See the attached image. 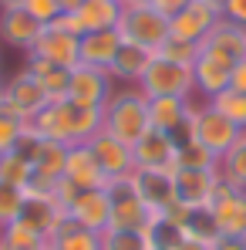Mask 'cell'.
<instances>
[{
	"label": "cell",
	"instance_id": "obj_1",
	"mask_svg": "<svg viewBox=\"0 0 246 250\" xmlns=\"http://www.w3.org/2000/svg\"><path fill=\"white\" fill-rule=\"evenodd\" d=\"M31 128L41 139L61 142V146H84L91 135L101 132V108H88L71 98H54L34 115Z\"/></svg>",
	"mask_w": 246,
	"mask_h": 250
},
{
	"label": "cell",
	"instance_id": "obj_2",
	"mask_svg": "<svg viewBox=\"0 0 246 250\" xmlns=\"http://www.w3.org/2000/svg\"><path fill=\"white\" fill-rule=\"evenodd\" d=\"M149 128H152V122H149V98L135 84L118 88L108 98V105L101 108V132L115 135L125 146H135Z\"/></svg>",
	"mask_w": 246,
	"mask_h": 250
},
{
	"label": "cell",
	"instance_id": "obj_3",
	"mask_svg": "<svg viewBox=\"0 0 246 250\" xmlns=\"http://www.w3.org/2000/svg\"><path fill=\"white\" fill-rule=\"evenodd\" d=\"M145 98H192L196 95V78L189 64H175L165 61L159 54H152L142 82L135 84Z\"/></svg>",
	"mask_w": 246,
	"mask_h": 250
},
{
	"label": "cell",
	"instance_id": "obj_4",
	"mask_svg": "<svg viewBox=\"0 0 246 250\" xmlns=\"http://www.w3.org/2000/svg\"><path fill=\"white\" fill-rule=\"evenodd\" d=\"M118 34H122V41L138 44V47H145V51L155 54L169 41V17H165L162 10H155L152 3H145V7H125L122 21H118Z\"/></svg>",
	"mask_w": 246,
	"mask_h": 250
},
{
	"label": "cell",
	"instance_id": "obj_5",
	"mask_svg": "<svg viewBox=\"0 0 246 250\" xmlns=\"http://www.w3.org/2000/svg\"><path fill=\"white\" fill-rule=\"evenodd\" d=\"M189 132H192V139H196L203 149H209L216 159H223V156L236 146V139L243 135L236 125L229 122V119H223V115H219L209 102H206V105H196Z\"/></svg>",
	"mask_w": 246,
	"mask_h": 250
},
{
	"label": "cell",
	"instance_id": "obj_6",
	"mask_svg": "<svg viewBox=\"0 0 246 250\" xmlns=\"http://www.w3.org/2000/svg\"><path fill=\"white\" fill-rule=\"evenodd\" d=\"M122 10H125L122 0H84L75 14H61L54 24H61L64 31L84 38L91 31H112V27H118Z\"/></svg>",
	"mask_w": 246,
	"mask_h": 250
},
{
	"label": "cell",
	"instance_id": "obj_7",
	"mask_svg": "<svg viewBox=\"0 0 246 250\" xmlns=\"http://www.w3.org/2000/svg\"><path fill=\"white\" fill-rule=\"evenodd\" d=\"M108 196H112L108 230H149L155 223V216H159V213H152V209L135 196V189L128 186V179L108 183Z\"/></svg>",
	"mask_w": 246,
	"mask_h": 250
},
{
	"label": "cell",
	"instance_id": "obj_8",
	"mask_svg": "<svg viewBox=\"0 0 246 250\" xmlns=\"http://www.w3.org/2000/svg\"><path fill=\"white\" fill-rule=\"evenodd\" d=\"M51 98L41 91V84L34 82L27 71H17L10 82H3V91H0V108L3 112H10V115H17L20 122H34V115L41 112L44 105H47Z\"/></svg>",
	"mask_w": 246,
	"mask_h": 250
},
{
	"label": "cell",
	"instance_id": "obj_9",
	"mask_svg": "<svg viewBox=\"0 0 246 250\" xmlns=\"http://www.w3.org/2000/svg\"><path fill=\"white\" fill-rule=\"evenodd\" d=\"M128 186L135 189V196L152 209L162 213L175 203V172L172 169H142L135 166L128 176Z\"/></svg>",
	"mask_w": 246,
	"mask_h": 250
},
{
	"label": "cell",
	"instance_id": "obj_10",
	"mask_svg": "<svg viewBox=\"0 0 246 250\" xmlns=\"http://www.w3.org/2000/svg\"><path fill=\"white\" fill-rule=\"evenodd\" d=\"M27 54H31V58H44V61H51V64H61V68H71V71H75V68L81 64V38L71 34V31H64L61 24H47Z\"/></svg>",
	"mask_w": 246,
	"mask_h": 250
},
{
	"label": "cell",
	"instance_id": "obj_11",
	"mask_svg": "<svg viewBox=\"0 0 246 250\" xmlns=\"http://www.w3.org/2000/svg\"><path fill=\"white\" fill-rule=\"evenodd\" d=\"M192 98H149V122L165 135H172L175 142L192 139L189 125H192Z\"/></svg>",
	"mask_w": 246,
	"mask_h": 250
},
{
	"label": "cell",
	"instance_id": "obj_12",
	"mask_svg": "<svg viewBox=\"0 0 246 250\" xmlns=\"http://www.w3.org/2000/svg\"><path fill=\"white\" fill-rule=\"evenodd\" d=\"M112 95H115V78L108 71L78 64L71 71V82H68V95L64 98H71L78 105H88V108H105Z\"/></svg>",
	"mask_w": 246,
	"mask_h": 250
},
{
	"label": "cell",
	"instance_id": "obj_13",
	"mask_svg": "<svg viewBox=\"0 0 246 250\" xmlns=\"http://www.w3.org/2000/svg\"><path fill=\"white\" fill-rule=\"evenodd\" d=\"M88 149H91L95 163L101 166V172H105V179H108V183H118V179H128V176H132V169H135L132 146L118 142L115 135L98 132V135H91V139H88Z\"/></svg>",
	"mask_w": 246,
	"mask_h": 250
},
{
	"label": "cell",
	"instance_id": "obj_14",
	"mask_svg": "<svg viewBox=\"0 0 246 250\" xmlns=\"http://www.w3.org/2000/svg\"><path fill=\"white\" fill-rule=\"evenodd\" d=\"M68 220L78 223L84 230H95V233H105L108 230V220H112V196H108V186L101 189H81L71 203H68Z\"/></svg>",
	"mask_w": 246,
	"mask_h": 250
},
{
	"label": "cell",
	"instance_id": "obj_15",
	"mask_svg": "<svg viewBox=\"0 0 246 250\" xmlns=\"http://www.w3.org/2000/svg\"><path fill=\"white\" fill-rule=\"evenodd\" d=\"M209 209L216 213L219 237L246 240V193L233 189L229 183H219V189H216V196H212Z\"/></svg>",
	"mask_w": 246,
	"mask_h": 250
},
{
	"label": "cell",
	"instance_id": "obj_16",
	"mask_svg": "<svg viewBox=\"0 0 246 250\" xmlns=\"http://www.w3.org/2000/svg\"><path fill=\"white\" fill-rule=\"evenodd\" d=\"M219 10H212L203 0H192L189 7H182L175 17H169V38H179V41H192L203 44L209 38V31L219 24Z\"/></svg>",
	"mask_w": 246,
	"mask_h": 250
},
{
	"label": "cell",
	"instance_id": "obj_17",
	"mask_svg": "<svg viewBox=\"0 0 246 250\" xmlns=\"http://www.w3.org/2000/svg\"><path fill=\"white\" fill-rule=\"evenodd\" d=\"M219 183H223L219 169H175V200L189 209L209 207Z\"/></svg>",
	"mask_w": 246,
	"mask_h": 250
},
{
	"label": "cell",
	"instance_id": "obj_18",
	"mask_svg": "<svg viewBox=\"0 0 246 250\" xmlns=\"http://www.w3.org/2000/svg\"><path fill=\"white\" fill-rule=\"evenodd\" d=\"M199 51L209 54V58H216V61H226L233 68V64L246 61V27L219 17V24L209 31V38L199 44Z\"/></svg>",
	"mask_w": 246,
	"mask_h": 250
},
{
	"label": "cell",
	"instance_id": "obj_19",
	"mask_svg": "<svg viewBox=\"0 0 246 250\" xmlns=\"http://www.w3.org/2000/svg\"><path fill=\"white\" fill-rule=\"evenodd\" d=\"M135 166L142 169H172L175 172V156H179V142L172 135H165L159 128H149L135 146H132Z\"/></svg>",
	"mask_w": 246,
	"mask_h": 250
},
{
	"label": "cell",
	"instance_id": "obj_20",
	"mask_svg": "<svg viewBox=\"0 0 246 250\" xmlns=\"http://www.w3.org/2000/svg\"><path fill=\"white\" fill-rule=\"evenodd\" d=\"M20 223H27L31 230H38L41 237H54V230L68 220L64 207L54 200V196H34V193H24V207H20Z\"/></svg>",
	"mask_w": 246,
	"mask_h": 250
},
{
	"label": "cell",
	"instance_id": "obj_21",
	"mask_svg": "<svg viewBox=\"0 0 246 250\" xmlns=\"http://www.w3.org/2000/svg\"><path fill=\"white\" fill-rule=\"evenodd\" d=\"M44 24L41 21H34L24 7H10V10H0V41L10 44L14 51H31L34 41L41 38Z\"/></svg>",
	"mask_w": 246,
	"mask_h": 250
},
{
	"label": "cell",
	"instance_id": "obj_22",
	"mask_svg": "<svg viewBox=\"0 0 246 250\" xmlns=\"http://www.w3.org/2000/svg\"><path fill=\"white\" fill-rule=\"evenodd\" d=\"M61 179H68L75 189H101V186H108V179H105L101 166L95 163L88 142L68 149V163H64V176Z\"/></svg>",
	"mask_w": 246,
	"mask_h": 250
},
{
	"label": "cell",
	"instance_id": "obj_23",
	"mask_svg": "<svg viewBox=\"0 0 246 250\" xmlns=\"http://www.w3.org/2000/svg\"><path fill=\"white\" fill-rule=\"evenodd\" d=\"M118 47H122L118 27H112V31H91V34L81 38V64L108 71L112 61H115V54H118Z\"/></svg>",
	"mask_w": 246,
	"mask_h": 250
},
{
	"label": "cell",
	"instance_id": "obj_24",
	"mask_svg": "<svg viewBox=\"0 0 246 250\" xmlns=\"http://www.w3.org/2000/svg\"><path fill=\"white\" fill-rule=\"evenodd\" d=\"M24 71L41 84V91L51 98V102L68 95L71 68H61V64H51V61H44V58H31V54H24Z\"/></svg>",
	"mask_w": 246,
	"mask_h": 250
},
{
	"label": "cell",
	"instance_id": "obj_25",
	"mask_svg": "<svg viewBox=\"0 0 246 250\" xmlns=\"http://www.w3.org/2000/svg\"><path fill=\"white\" fill-rule=\"evenodd\" d=\"M229 64L226 61H216V58H209L199 51V58H196V64H192V78H196V91L203 95L206 102L209 98H216L219 91H226L229 88Z\"/></svg>",
	"mask_w": 246,
	"mask_h": 250
},
{
	"label": "cell",
	"instance_id": "obj_26",
	"mask_svg": "<svg viewBox=\"0 0 246 250\" xmlns=\"http://www.w3.org/2000/svg\"><path fill=\"white\" fill-rule=\"evenodd\" d=\"M149 61H152V51L122 41L115 61H112V68H108V75H112L115 82H122V84H138L142 75H145V68H149Z\"/></svg>",
	"mask_w": 246,
	"mask_h": 250
},
{
	"label": "cell",
	"instance_id": "obj_27",
	"mask_svg": "<svg viewBox=\"0 0 246 250\" xmlns=\"http://www.w3.org/2000/svg\"><path fill=\"white\" fill-rule=\"evenodd\" d=\"M47 244H51V250H101V233L84 230L78 223L64 220V223L54 230V237H51Z\"/></svg>",
	"mask_w": 246,
	"mask_h": 250
},
{
	"label": "cell",
	"instance_id": "obj_28",
	"mask_svg": "<svg viewBox=\"0 0 246 250\" xmlns=\"http://www.w3.org/2000/svg\"><path fill=\"white\" fill-rule=\"evenodd\" d=\"M68 149H71V146H61V142L41 139V149H38V156H34V172H38L41 179H51V183H57V179L64 176Z\"/></svg>",
	"mask_w": 246,
	"mask_h": 250
},
{
	"label": "cell",
	"instance_id": "obj_29",
	"mask_svg": "<svg viewBox=\"0 0 246 250\" xmlns=\"http://www.w3.org/2000/svg\"><path fill=\"white\" fill-rule=\"evenodd\" d=\"M47 247H51L47 237H41L38 230H31L20 220L0 227V250H47Z\"/></svg>",
	"mask_w": 246,
	"mask_h": 250
},
{
	"label": "cell",
	"instance_id": "obj_30",
	"mask_svg": "<svg viewBox=\"0 0 246 250\" xmlns=\"http://www.w3.org/2000/svg\"><path fill=\"white\" fill-rule=\"evenodd\" d=\"M219 176H223V183H229L233 189L246 193V132L236 139V146L219 159Z\"/></svg>",
	"mask_w": 246,
	"mask_h": 250
},
{
	"label": "cell",
	"instance_id": "obj_31",
	"mask_svg": "<svg viewBox=\"0 0 246 250\" xmlns=\"http://www.w3.org/2000/svg\"><path fill=\"white\" fill-rule=\"evenodd\" d=\"M182 233H186L189 240H203V244H216V240H219V223H216V213H212L209 207L189 209V220H186Z\"/></svg>",
	"mask_w": 246,
	"mask_h": 250
},
{
	"label": "cell",
	"instance_id": "obj_32",
	"mask_svg": "<svg viewBox=\"0 0 246 250\" xmlns=\"http://www.w3.org/2000/svg\"><path fill=\"white\" fill-rule=\"evenodd\" d=\"M149 230H105L101 233V250H152Z\"/></svg>",
	"mask_w": 246,
	"mask_h": 250
},
{
	"label": "cell",
	"instance_id": "obj_33",
	"mask_svg": "<svg viewBox=\"0 0 246 250\" xmlns=\"http://www.w3.org/2000/svg\"><path fill=\"white\" fill-rule=\"evenodd\" d=\"M209 105H212L223 119H229L240 132H246V95L233 91V88H226V91H219L216 98H209Z\"/></svg>",
	"mask_w": 246,
	"mask_h": 250
},
{
	"label": "cell",
	"instance_id": "obj_34",
	"mask_svg": "<svg viewBox=\"0 0 246 250\" xmlns=\"http://www.w3.org/2000/svg\"><path fill=\"white\" fill-rule=\"evenodd\" d=\"M175 169H219V159L209 149H203L196 139H186V142H179Z\"/></svg>",
	"mask_w": 246,
	"mask_h": 250
},
{
	"label": "cell",
	"instance_id": "obj_35",
	"mask_svg": "<svg viewBox=\"0 0 246 250\" xmlns=\"http://www.w3.org/2000/svg\"><path fill=\"white\" fill-rule=\"evenodd\" d=\"M31 172L34 166L20 156V152H3L0 156V183H10V186H20V189H27V183H31Z\"/></svg>",
	"mask_w": 246,
	"mask_h": 250
},
{
	"label": "cell",
	"instance_id": "obj_36",
	"mask_svg": "<svg viewBox=\"0 0 246 250\" xmlns=\"http://www.w3.org/2000/svg\"><path fill=\"white\" fill-rule=\"evenodd\" d=\"M159 58H165V61H175V64H196V58H199V44L192 41H179V38H169V41L155 51Z\"/></svg>",
	"mask_w": 246,
	"mask_h": 250
},
{
	"label": "cell",
	"instance_id": "obj_37",
	"mask_svg": "<svg viewBox=\"0 0 246 250\" xmlns=\"http://www.w3.org/2000/svg\"><path fill=\"white\" fill-rule=\"evenodd\" d=\"M20 207H24V189L10 186V183H0V227L14 223L20 216Z\"/></svg>",
	"mask_w": 246,
	"mask_h": 250
},
{
	"label": "cell",
	"instance_id": "obj_38",
	"mask_svg": "<svg viewBox=\"0 0 246 250\" xmlns=\"http://www.w3.org/2000/svg\"><path fill=\"white\" fill-rule=\"evenodd\" d=\"M149 237H152V244H155V247H169V250H175L179 244H182V240H186L182 227L169 223L165 216H155V223L149 227Z\"/></svg>",
	"mask_w": 246,
	"mask_h": 250
},
{
	"label": "cell",
	"instance_id": "obj_39",
	"mask_svg": "<svg viewBox=\"0 0 246 250\" xmlns=\"http://www.w3.org/2000/svg\"><path fill=\"white\" fill-rule=\"evenodd\" d=\"M27 132V122H20L17 115H10V112H3L0 108V156L3 152H10L17 142H20V135Z\"/></svg>",
	"mask_w": 246,
	"mask_h": 250
},
{
	"label": "cell",
	"instance_id": "obj_40",
	"mask_svg": "<svg viewBox=\"0 0 246 250\" xmlns=\"http://www.w3.org/2000/svg\"><path fill=\"white\" fill-rule=\"evenodd\" d=\"M20 7H24V10H27V14H31L34 21H41L44 27H47V24H54V21H57V17L64 14L57 0H24Z\"/></svg>",
	"mask_w": 246,
	"mask_h": 250
},
{
	"label": "cell",
	"instance_id": "obj_41",
	"mask_svg": "<svg viewBox=\"0 0 246 250\" xmlns=\"http://www.w3.org/2000/svg\"><path fill=\"white\" fill-rule=\"evenodd\" d=\"M223 17L233 21V24H240V27H246V0H226Z\"/></svg>",
	"mask_w": 246,
	"mask_h": 250
},
{
	"label": "cell",
	"instance_id": "obj_42",
	"mask_svg": "<svg viewBox=\"0 0 246 250\" xmlns=\"http://www.w3.org/2000/svg\"><path fill=\"white\" fill-rule=\"evenodd\" d=\"M229 88L240 91V95H246V61L233 64V71H229Z\"/></svg>",
	"mask_w": 246,
	"mask_h": 250
},
{
	"label": "cell",
	"instance_id": "obj_43",
	"mask_svg": "<svg viewBox=\"0 0 246 250\" xmlns=\"http://www.w3.org/2000/svg\"><path fill=\"white\" fill-rule=\"evenodd\" d=\"M189 3H192V0H152V7L162 10L165 17H175V14H179L182 7H189Z\"/></svg>",
	"mask_w": 246,
	"mask_h": 250
},
{
	"label": "cell",
	"instance_id": "obj_44",
	"mask_svg": "<svg viewBox=\"0 0 246 250\" xmlns=\"http://www.w3.org/2000/svg\"><path fill=\"white\" fill-rule=\"evenodd\" d=\"M212 250H246V240H233V237H219Z\"/></svg>",
	"mask_w": 246,
	"mask_h": 250
},
{
	"label": "cell",
	"instance_id": "obj_45",
	"mask_svg": "<svg viewBox=\"0 0 246 250\" xmlns=\"http://www.w3.org/2000/svg\"><path fill=\"white\" fill-rule=\"evenodd\" d=\"M175 250H212V244H203V240H189V237H186V240H182V244H179Z\"/></svg>",
	"mask_w": 246,
	"mask_h": 250
},
{
	"label": "cell",
	"instance_id": "obj_46",
	"mask_svg": "<svg viewBox=\"0 0 246 250\" xmlns=\"http://www.w3.org/2000/svg\"><path fill=\"white\" fill-rule=\"evenodd\" d=\"M57 3H61V10H64V14H75V10L81 7L84 0H57Z\"/></svg>",
	"mask_w": 246,
	"mask_h": 250
},
{
	"label": "cell",
	"instance_id": "obj_47",
	"mask_svg": "<svg viewBox=\"0 0 246 250\" xmlns=\"http://www.w3.org/2000/svg\"><path fill=\"white\" fill-rule=\"evenodd\" d=\"M24 0H0V10H10V7H20Z\"/></svg>",
	"mask_w": 246,
	"mask_h": 250
},
{
	"label": "cell",
	"instance_id": "obj_48",
	"mask_svg": "<svg viewBox=\"0 0 246 250\" xmlns=\"http://www.w3.org/2000/svg\"><path fill=\"white\" fill-rule=\"evenodd\" d=\"M203 3H209V7L219 10V14H223V7H226V0H203Z\"/></svg>",
	"mask_w": 246,
	"mask_h": 250
},
{
	"label": "cell",
	"instance_id": "obj_49",
	"mask_svg": "<svg viewBox=\"0 0 246 250\" xmlns=\"http://www.w3.org/2000/svg\"><path fill=\"white\" fill-rule=\"evenodd\" d=\"M125 7H145V3H152V0H122Z\"/></svg>",
	"mask_w": 246,
	"mask_h": 250
},
{
	"label": "cell",
	"instance_id": "obj_50",
	"mask_svg": "<svg viewBox=\"0 0 246 250\" xmlns=\"http://www.w3.org/2000/svg\"><path fill=\"white\" fill-rule=\"evenodd\" d=\"M152 250H169V247H152Z\"/></svg>",
	"mask_w": 246,
	"mask_h": 250
},
{
	"label": "cell",
	"instance_id": "obj_51",
	"mask_svg": "<svg viewBox=\"0 0 246 250\" xmlns=\"http://www.w3.org/2000/svg\"><path fill=\"white\" fill-rule=\"evenodd\" d=\"M0 91H3V78H0Z\"/></svg>",
	"mask_w": 246,
	"mask_h": 250
},
{
	"label": "cell",
	"instance_id": "obj_52",
	"mask_svg": "<svg viewBox=\"0 0 246 250\" xmlns=\"http://www.w3.org/2000/svg\"><path fill=\"white\" fill-rule=\"evenodd\" d=\"M47 250H51V247H47Z\"/></svg>",
	"mask_w": 246,
	"mask_h": 250
}]
</instances>
